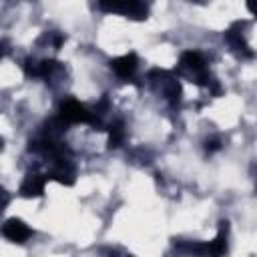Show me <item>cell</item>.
Here are the masks:
<instances>
[{
  "label": "cell",
  "instance_id": "cell-1",
  "mask_svg": "<svg viewBox=\"0 0 257 257\" xmlns=\"http://www.w3.org/2000/svg\"><path fill=\"white\" fill-rule=\"evenodd\" d=\"M179 72L191 78V82L199 86H209L213 82V76L207 70V60L199 50H187L179 58Z\"/></svg>",
  "mask_w": 257,
  "mask_h": 257
},
{
  "label": "cell",
  "instance_id": "cell-2",
  "mask_svg": "<svg viewBox=\"0 0 257 257\" xmlns=\"http://www.w3.org/2000/svg\"><path fill=\"white\" fill-rule=\"evenodd\" d=\"M149 82H151V86H153L155 92L163 94L169 100L171 106L179 104L181 94H183V88H181L179 78L173 72H169V70H151Z\"/></svg>",
  "mask_w": 257,
  "mask_h": 257
},
{
  "label": "cell",
  "instance_id": "cell-3",
  "mask_svg": "<svg viewBox=\"0 0 257 257\" xmlns=\"http://www.w3.org/2000/svg\"><path fill=\"white\" fill-rule=\"evenodd\" d=\"M46 179H52L60 185H74L76 181V167L70 159V153L66 155H58V157H52L50 159V167H48V173H46Z\"/></svg>",
  "mask_w": 257,
  "mask_h": 257
},
{
  "label": "cell",
  "instance_id": "cell-4",
  "mask_svg": "<svg viewBox=\"0 0 257 257\" xmlns=\"http://www.w3.org/2000/svg\"><path fill=\"white\" fill-rule=\"evenodd\" d=\"M96 8L106 12V14H120V16L131 18V20H147V16H149V6L143 4V2H137V0H131V2H98Z\"/></svg>",
  "mask_w": 257,
  "mask_h": 257
},
{
  "label": "cell",
  "instance_id": "cell-5",
  "mask_svg": "<svg viewBox=\"0 0 257 257\" xmlns=\"http://www.w3.org/2000/svg\"><path fill=\"white\" fill-rule=\"evenodd\" d=\"M58 118L64 124H78V122L90 124V110L76 98H64L58 108Z\"/></svg>",
  "mask_w": 257,
  "mask_h": 257
},
{
  "label": "cell",
  "instance_id": "cell-6",
  "mask_svg": "<svg viewBox=\"0 0 257 257\" xmlns=\"http://www.w3.org/2000/svg\"><path fill=\"white\" fill-rule=\"evenodd\" d=\"M0 231H2V235H4L8 241H12V243H24V241H28V239L32 237V229H30L22 219H18V217L6 219L4 225L0 227Z\"/></svg>",
  "mask_w": 257,
  "mask_h": 257
},
{
  "label": "cell",
  "instance_id": "cell-7",
  "mask_svg": "<svg viewBox=\"0 0 257 257\" xmlns=\"http://www.w3.org/2000/svg\"><path fill=\"white\" fill-rule=\"evenodd\" d=\"M108 66H110V70H114L116 76L128 80V78H133V74H135L137 68H139V56H137L135 52L122 54V56L112 58V60L108 62Z\"/></svg>",
  "mask_w": 257,
  "mask_h": 257
},
{
  "label": "cell",
  "instance_id": "cell-8",
  "mask_svg": "<svg viewBox=\"0 0 257 257\" xmlns=\"http://www.w3.org/2000/svg\"><path fill=\"white\" fill-rule=\"evenodd\" d=\"M46 175H40V173H28L20 185V197L24 199H36V197H42L44 195V187H46Z\"/></svg>",
  "mask_w": 257,
  "mask_h": 257
},
{
  "label": "cell",
  "instance_id": "cell-9",
  "mask_svg": "<svg viewBox=\"0 0 257 257\" xmlns=\"http://www.w3.org/2000/svg\"><path fill=\"white\" fill-rule=\"evenodd\" d=\"M241 26H243L241 22H235V24L225 32V40H227V44H229L237 54H243V56L251 58V56H253V50L249 48L245 36L241 34Z\"/></svg>",
  "mask_w": 257,
  "mask_h": 257
},
{
  "label": "cell",
  "instance_id": "cell-10",
  "mask_svg": "<svg viewBox=\"0 0 257 257\" xmlns=\"http://www.w3.org/2000/svg\"><path fill=\"white\" fill-rule=\"evenodd\" d=\"M227 239H229V223L221 221L217 237L207 243V257H225L227 255Z\"/></svg>",
  "mask_w": 257,
  "mask_h": 257
},
{
  "label": "cell",
  "instance_id": "cell-11",
  "mask_svg": "<svg viewBox=\"0 0 257 257\" xmlns=\"http://www.w3.org/2000/svg\"><path fill=\"white\" fill-rule=\"evenodd\" d=\"M126 139V128L122 120H112L108 124V149H118Z\"/></svg>",
  "mask_w": 257,
  "mask_h": 257
},
{
  "label": "cell",
  "instance_id": "cell-12",
  "mask_svg": "<svg viewBox=\"0 0 257 257\" xmlns=\"http://www.w3.org/2000/svg\"><path fill=\"white\" fill-rule=\"evenodd\" d=\"M24 72L30 78H38V60L36 58H26L24 60Z\"/></svg>",
  "mask_w": 257,
  "mask_h": 257
},
{
  "label": "cell",
  "instance_id": "cell-13",
  "mask_svg": "<svg viewBox=\"0 0 257 257\" xmlns=\"http://www.w3.org/2000/svg\"><path fill=\"white\" fill-rule=\"evenodd\" d=\"M219 149H221V139L213 137V139H207V141H205V151H207V153H215V151H219Z\"/></svg>",
  "mask_w": 257,
  "mask_h": 257
},
{
  "label": "cell",
  "instance_id": "cell-14",
  "mask_svg": "<svg viewBox=\"0 0 257 257\" xmlns=\"http://www.w3.org/2000/svg\"><path fill=\"white\" fill-rule=\"evenodd\" d=\"M6 54H10V42L8 40H0V58H4Z\"/></svg>",
  "mask_w": 257,
  "mask_h": 257
},
{
  "label": "cell",
  "instance_id": "cell-15",
  "mask_svg": "<svg viewBox=\"0 0 257 257\" xmlns=\"http://www.w3.org/2000/svg\"><path fill=\"white\" fill-rule=\"evenodd\" d=\"M8 201H10V197L6 195V191H4V189H0V213L4 211V207L8 205Z\"/></svg>",
  "mask_w": 257,
  "mask_h": 257
},
{
  "label": "cell",
  "instance_id": "cell-16",
  "mask_svg": "<svg viewBox=\"0 0 257 257\" xmlns=\"http://www.w3.org/2000/svg\"><path fill=\"white\" fill-rule=\"evenodd\" d=\"M108 257H133L131 253H126V251H118V249H114V251H110V255Z\"/></svg>",
  "mask_w": 257,
  "mask_h": 257
},
{
  "label": "cell",
  "instance_id": "cell-17",
  "mask_svg": "<svg viewBox=\"0 0 257 257\" xmlns=\"http://www.w3.org/2000/svg\"><path fill=\"white\" fill-rule=\"evenodd\" d=\"M2 149H4V141L0 139V151H2Z\"/></svg>",
  "mask_w": 257,
  "mask_h": 257
}]
</instances>
